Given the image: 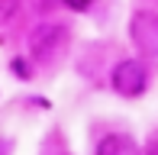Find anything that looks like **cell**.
<instances>
[{"mask_svg": "<svg viewBox=\"0 0 158 155\" xmlns=\"http://www.w3.org/2000/svg\"><path fill=\"white\" fill-rule=\"evenodd\" d=\"M110 84L119 97H142L148 87V68L139 58H123L110 74Z\"/></svg>", "mask_w": 158, "mask_h": 155, "instance_id": "6da1fadb", "label": "cell"}, {"mask_svg": "<svg viewBox=\"0 0 158 155\" xmlns=\"http://www.w3.org/2000/svg\"><path fill=\"white\" fill-rule=\"evenodd\" d=\"M129 39L148 58H158V10H135L129 19Z\"/></svg>", "mask_w": 158, "mask_h": 155, "instance_id": "7a4b0ae2", "label": "cell"}, {"mask_svg": "<svg viewBox=\"0 0 158 155\" xmlns=\"http://www.w3.org/2000/svg\"><path fill=\"white\" fill-rule=\"evenodd\" d=\"M64 39H68L64 23H39L29 32V55L35 61H45L64 45Z\"/></svg>", "mask_w": 158, "mask_h": 155, "instance_id": "3957f363", "label": "cell"}, {"mask_svg": "<svg viewBox=\"0 0 158 155\" xmlns=\"http://www.w3.org/2000/svg\"><path fill=\"white\" fill-rule=\"evenodd\" d=\"M97 155H142L139 145H135L132 136H126V132H110V136H103L97 142Z\"/></svg>", "mask_w": 158, "mask_h": 155, "instance_id": "277c9868", "label": "cell"}, {"mask_svg": "<svg viewBox=\"0 0 158 155\" xmlns=\"http://www.w3.org/2000/svg\"><path fill=\"white\" fill-rule=\"evenodd\" d=\"M19 3H23V0H0V26H6L19 13Z\"/></svg>", "mask_w": 158, "mask_h": 155, "instance_id": "5b68a950", "label": "cell"}, {"mask_svg": "<svg viewBox=\"0 0 158 155\" xmlns=\"http://www.w3.org/2000/svg\"><path fill=\"white\" fill-rule=\"evenodd\" d=\"M64 3H68V6H74V10H87V6H90V0H64Z\"/></svg>", "mask_w": 158, "mask_h": 155, "instance_id": "8992f818", "label": "cell"}, {"mask_svg": "<svg viewBox=\"0 0 158 155\" xmlns=\"http://www.w3.org/2000/svg\"><path fill=\"white\" fill-rule=\"evenodd\" d=\"M148 155H158V145H155V149H152V152H148Z\"/></svg>", "mask_w": 158, "mask_h": 155, "instance_id": "52a82bcc", "label": "cell"}]
</instances>
